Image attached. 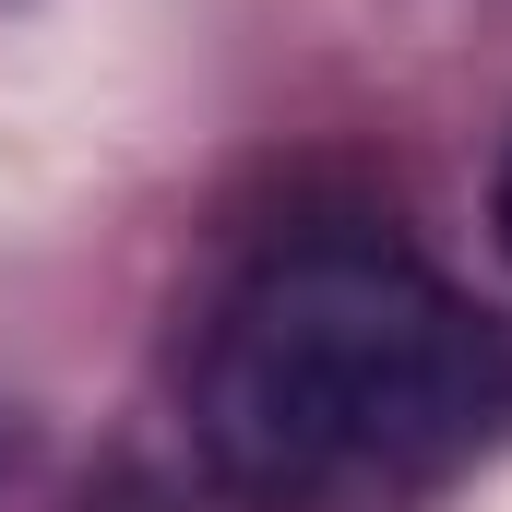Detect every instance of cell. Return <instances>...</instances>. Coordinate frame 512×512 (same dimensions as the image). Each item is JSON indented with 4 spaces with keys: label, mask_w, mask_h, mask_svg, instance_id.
<instances>
[{
    "label": "cell",
    "mask_w": 512,
    "mask_h": 512,
    "mask_svg": "<svg viewBox=\"0 0 512 512\" xmlns=\"http://www.w3.org/2000/svg\"><path fill=\"white\" fill-rule=\"evenodd\" d=\"M512 393L501 334L382 239H286L191 358L203 465L274 512H382L453 477Z\"/></svg>",
    "instance_id": "6da1fadb"
},
{
    "label": "cell",
    "mask_w": 512,
    "mask_h": 512,
    "mask_svg": "<svg viewBox=\"0 0 512 512\" xmlns=\"http://www.w3.org/2000/svg\"><path fill=\"white\" fill-rule=\"evenodd\" d=\"M489 227H501V251H512V155H501V203H489Z\"/></svg>",
    "instance_id": "7a4b0ae2"
},
{
    "label": "cell",
    "mask_w": 512,
    "mask_h": 512,
    "mask_svg": "<svg viewBox=\"0 0 512 512\" xmlns=\"http://www.w3.org/2000/svg\"><path fill=\"white\" fill-rule=\"evenodd\" d=\"M0 465H12V429H0Z\"/></svg>",
    "instance_id": "3957f363"
}]
</instances>
